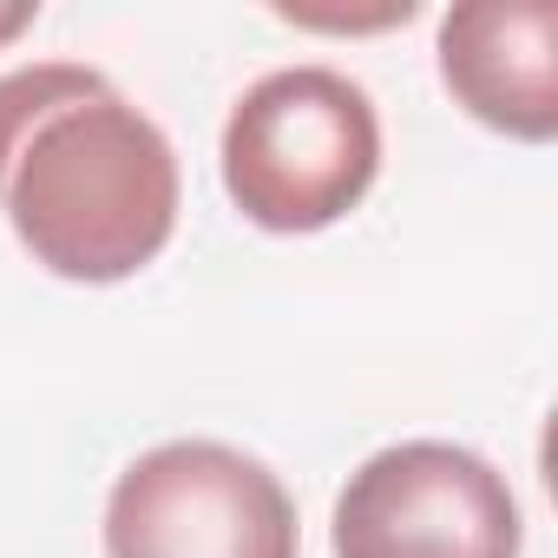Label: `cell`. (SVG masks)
I'll return each instance as SVG.
<instances>
[{"instance_id":"cell-1","label":"cell","mask_w":558,"mask_h":558,"mask_svg":"<svg viewBox=\"0 0 558 558\" xmlns=\"http://www.w3.org/2000/svg\"><path fill=\"white\" fill-rule=\"evenodd\" d=\"M184 171L151 112L99 66L27 60L0 73V217L66 283H125L165 256Z\"/></svg>"},{"instance_id":"cell-2","label":"cell","mask_w":558,"mask_h":558,"mask_svg":"<svg viewBox=\"0 0 558 558\" xmlns=\"http://www.w3.org/2000/svg\"><path fill=\"white\" fill-rule=\"evenodd\" d=\"M217 171L256 230H329L381 178V112L336 66H276L230 106Z\"/></svg>"},{"instance_id":"cell-3","label":"cell","mask_w":558,"mask_h":558,"mask_svg":"<svg viewBox=\"0 0 558 558\" xmlns=\"http://www.w3.org/2000/svg\"><path fill=\"white\" fill-rule=\"evenodd\" d=\"M296 499L256 453L165 440L106 493V558H296Z\"/></svg>"},{"instance_id":"cell-4","label":"cell","mask_w":558,"mask_h":558,"mask_svg":"<svg viewBox=\"0 0 558 558\" xmlns=\"http://www.w3.org/2000/svg\"><path fill=\"white\" fill-rule=\"evenodd\" d=\"M336 558H519L525 519L506 473L453 440H395L336 493Z\"/></svg>"},{"instance_id":"cell-5","label":"cell","mask_w":558,"mask_h":558,"mask_svg":"<svg viewBox=\"0 0 558 558\" xmlns=\"http://www.w3.org/2000/svg\"><path fill=\"white\" fill-rule=\"evenodd\" d=\"M440 86L499 138H558V8L551 0H466L440 14Z\"/></svg>"},{"instance_id":"cell-6","label":"cell","mask_w":558,"mask_h":558,"mask_svg":"<svg viewBox=\"0 0 558 558\" xmlns=\"http://www.w3.org/2000/svg\"><path fill=\"white\" fill-rule=\"evenodd\" d=\"M276 21L290 27H323V34H375V27H408L414 21V0H388L375 14H316V8H276Z\"/></svg>"},{"instance_id":"cell-7","label":"cell","mask_w":558,"mask_h":558,"mask_svg":"<svg viewBox=\"0 0 558 558\" xmlns=\"http://www.w3.org/2000/svg\"><path fill=\"white\" fill-rule=\"evenodd\" d=\"M40 21V8H34V0H0V47H14L27 27Z\"/></svg>"}]
</instances>
